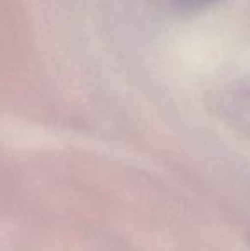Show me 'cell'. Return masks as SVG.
<instances>
[{
    "instance_id": "cell-1",
    "label": "cell",
    "mask_w": 250,
    "mask_h": 251,
    "mask_svg": "<svg viewBox=\"0 0 250 251\" xmlns=\"http://www.w3.org/2000/svg\"><path fill=\"white\" fill-rule=\"evenodd\" d=\"M189 2H204V0H189Z\"/></svg>"
}]
</instances>
